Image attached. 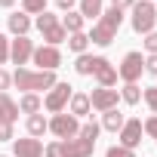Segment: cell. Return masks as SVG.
Masks as SVG:
<instances>
[{"instance_id":"obj_1","label":"cell","mask_w":157,"mask_h":157,"mask_svg":"<svg viewBox=\"0 0 157 157\" xmlns=\"http://www.w3.org/2000/svg\"><path fill=\"white\" fill-rule=\"evenodd\" d=\"M120 25H123V10H102V16H99V22L93 25V31L86 34L96 46H108V43H114V37H117V31H120Z\"/></svg>"},{"instance_id":"obj_2","label":"cell","mask_w":157,"mask_h":157,"mask_svg":"<svg viewBox=\"0 0 157 157\" xmlns=\"http://www.w3.org/2000/svg\"><path fill=\"white\" fill-rule=\"evenodd\" d=\"M13 83H16L22 93H40V90H52L59 80H56V71H31V68H16Z\"/></svg>"},{"instance_id":"obj_3","label":"cell","mask_w":157,"mask_h":157,"mask_svg":"<svg viewBox=\"0 0 157 157\" xmlns=\"http://www.w3.org/2000/svg\"><path fill=\"white\" fill-rule=\"evenodd\" d=\"M132 31L136 34H151L154 25H157V6L151 0H136L132 3V19H129Z\"/></svg>"},{"instance_id":"obj_4","label":"cell","mask_w":157,"mask_h":157,"mask_svg":"<svg viewBox=\"0 0 157 157\" xmlns=\"http://www.w3.org/2000/svg\"><path fill=\"white\" fill-rule=\"evenodd\" d=\"M49 132L56 139H77V136H80V120H77L74 114H68V111L52 114L49 117Z\"/></svg>"},{"instance_id":"obj_5","label":"cell","mask_w":157,"mask_h":157,"mask_svg":"<svg viewBox=\"0 0 157 157\" xmlns=\"http://www.w3.org/2000/svg\"><path fill=\"white\" fill-rule=\"evenodd\" d=\"M71 96H74V86H71V83H56V86L46 93V99H43V108H46L49 114H62V111L68 108Z\"/></svg>"},{"instance_id":"obj_6","label":"cell","mask_w":157,"mask_h":157,"mask_svg":"<svg viewBox=\"0 0 157 157\" xmlns=\"http://www.w3.org/2000/svg\"><path fill=\"white\" fill-rule=\"evenodd\" d=\"M142 71H145V56L142 52H126L123 56V62H120V68H117V77L123 83H136L139 77H142Z\"/></svg>"},{"instance_id":"obj_7","label":"cell","mask_w":157,"mask_h":157,"mask_svg":"<svg viewBox=\"0 0 157 157\" xmlns=\"http://www.w3.org/2000/svg\"><path fill=\"white\" fill-rule=\"evenodd\" d=\"M31 62L37 65V71H56L59 65H62V52H59V46H34V56H31Z\"/></svg>"},{"instance_id":"obj_8","label":"cell","mask_w":157,"mask_h":157,"mask_svg":"<svg viewBox=\"0 0 157 157\" xmlns=\"http://www.w3.org/2000/svg\"><path fill=\"white\" fill-rule=\"evenodd\" d=\"M142 136H145V129H142V120H139V117H129V120L120 126V132H117L120 145L129 148V151H136V148L142 145Z\"/></svg>"},{"instance_id":"obj_9","label":"cell","mask_w":157,"mask_h":157,"mask_svg":"<svg viewBox=\"0 0 157 157\" xmlns=\"http://www.w3.org/2000/svg\"><path fill=\"white\" fill-rule=\"evenodd\" d=\"M59 145H62V157H93V151H96V142H90V139H59Z\"/></svg>"},{"instance_id":"obj_10","label":"cell","mask_w":157,"mask_h":157,"mask_svg":"<svg viewBox=\"0 0 157 157\" xmlns=\"http://www.w3.org/2000/svg\"><path fill=\"white\" fill-rule=\"evenodd\" d=\"M31 56H34V43H31L28 37H16V40H10V62H13V65L25 68V65L31 62Z\"/></svg>"},{"instance_id":"obj_11","label":"cell","mask_w":157,"mask_h":157,"mask_svg":"<svg viewBox=\"0 0 157 157\" xmlns=\"http://www.w3.org/2000/svg\"><path fill=\"white\" fill-rule=\"evenodd\" d=\"M117 99H120V93L117 90H108V86H99V90H93V96H90V105L96 108V111H111V108H117Z\"/></svg>"},{"instance_id":"obj_12","label":"cell","mask_w":157,"mask_h":157,"mask_svg":"<svg viewBox=\"0 0 157 157\" xmlns=\"http://www.w3.org/2000/svg\"><path fill=\"white\" fill-rule=\"evenodd\" d=\"M13 154L16 157H43V142L40 139H13Z\"/></svg>"},{"instance_id":"obj_13","label":"cell","mask_w":157,"mask_h":157,"mask_svg":"<svg viewBox=\"0 0 157 157\" xmlns=\"http://www.w3.org/2000/svg\"><path fill=\"white\" fill-rule=\"evenodd\" d=\"M96 80H99V86H108V90H114V83H117V68L105 59V56H99V62H96Z\"/></svg>"},{"instance_id":"obj_14","label":"cell","mask_w":157,"mask_h":157,"mask_svg":"<svg viewBox=\"0 0 157 157\" xmlns=\"http://www.w3.org/2000/svg\"><path fill=\"white\" fill-rule=\"evenodd\" d=\"M90 111H93V105H90V96H86V93H74V96H71L68 114H74L77 120H80V117H90Z\"/></svg>"},{"instance_id":"obj_15","label":"cell","mask_w":157,"mask_h":157,"mask_svg":"<svg viewBox=\"0 0 157 157\" xmlns=\"http://www.w3.org/2000/svg\"><path fill=\"white\" fill-rule=\"evenodd\" d=\"M6 28H10L16 37H28V31H31V16H28V13H13V16L6 19Z\"/></svg>"},{"instance_id":"obj_16","label":"cell","mask_w":157,"mask_h":157,"mask_svg":"<svg viewBox=\"0 0 157 157\" xmlns=\"http://www.w3.org/2000/svg\"><path fill=\"white\" fill-rule=\"evenodd\" d=\"M16 117H19V102H13L6 93H0V120L16 123Z\"/></svg>"},{"instance_id":"obj_17","label":"cell","mask_w":157,"mask_h":157,"mask_svg":"<svg viewBox=\"0 0 157 157\" xmlns=\"http://www.w3.org/2000/svg\"><path fill=\"white\" fill-rule=\"evenodd\" d=\"M40 108H43V102H40L37 93H25V96L19 99V111L28 114V117H31V114H40Z\"/></svg>"},{"instance_id":"obj_18","label":"cell","mask_w":157,"mask_h":157,"mask_svg":"<svg viewBox=\"0 0 157 157\" xmlns=\"http://www.w3.org/2000/svg\"><path fill=\"white\" fill-rule=\"evenodd\" d=\"M126 123V117L117 111V108H111V111H105L102 114V129H108V132H120V126Z\"/></svg>"},{"instance_id":"obj_19","label":"cell","mask_w":157,"mask_h":157,"mask_svg":"<svg viewBox=\"0 0 157 157\" xmlns=\"http://www.w3.org/2000/svg\"><path fill=\"white\" fill-rule=\"evenodd\" d=\"M43 132H49V120H46L43 114H31V117H28V136H31V139H40Z\"/></svg>"},{"instance_id":"obj_20","label":"cell","mask_w":157,"mask_h":157,"mask_svg":"<svg viewBox=\"0 0 157 157\" xmlns=\"http://www.w3.org/2000/svg\"><path fill=\"white\" fill-rule=\"evenodd\" d=\"M83 22H86V19H83L80 13H74V10H71L68 16H62L59 25L65 28V34H77V31H83Z\"/></svg>"},{"instance_id":"obj_21","label":"cell","mask_w":157,"mask_h":157,"mask_svg":"<svg viewBox=\"0 0 157 157\" xmlns=\"http://www.w3.org/2000/svg\"><path fill=\"white\" fill-rule=\"evenodd\" d=\"M96 62H99V56H90V52H83V56H77V62H74V71L80 74V77H90V74L96 71Z\"/></svg>"},{"instance_id":"obj_22","label":"cell","mask_w":157,"mask_h":157,"mask_svg":"<svg viewBox=\"0 0 157 157\" xmlns=\"http://www.w3.org/2000/svg\"><path fill=\"white\" fill-rule=\"evenodd\" d=\"M86 46H90V37H86V31H77V34H68V49H71V52L83 56V52H86Z\"/></svg>"},{"instance_id":"obj_23","label":"cell","mask_w":157,"mask_h":157,"mask_svg":"<svg viewBox=\"0 0 157 157\" xmlns=\"http://www.w3.org/2000/svg\"><path fill=\"white\" fill-rule=\"evenodd\" d=\"M80 13L83 19H96L99 22V16H102V0H80Z\"/></svg>"},{"instance_id":"obj_24","label":"cell","mask_w":157,"mask_h":157,"mask_svg":"<svg viewBox=\"0 0 157 157\" xmlns=\"http://www.w3.org/2000/svg\"><path fill=\"white\" fill-rule=\"evenodd\" d=\"M43 40H46V46H59V43L68 40V34H65L62 25H56V28H46V31H43Z\"/></svg>"},{"instance_id":"obj_25","label":"cell","mask_w":157,"mask_h":157,"mask_svg":"<svg viewBox=\"0 0 157 157\" xmlns=\"http://www.w3.org/2000/svg\"><path fill=\"white\" fill-rule=\"evenodd\" d=\"M120 99H123L126 105H139V102H142V90H139V83H126V86L120 90Z\"/></svg>"},{"instance_id":"obj_26","label":"cell","mask_w":157,"mask_h":157,"mask_svg":"<svg viewBox=\"0 0 157 157\" xmlns=\"http://www.w3.org/2000/svg\"><path fill=\"white\" fill-rule=\"evenodd\" d=\"M99 132H102V126H99L96 120H86V123L80 126V139H90V142H96V139H99Z\"/></svg>"},{"instance_id":"obj_27","label":"cell","mask_w":157,"mask_h":157,"mask_svg":"<svg viewBox=\"0 0 157 157\" xmlns=\"http://www.w3.org/2000/svg\"><path fill=\"white\" fill-rule=\"evenodd\" d=\"M56 25H59V16H52V13H46V10L37 16V28H40V34H43L46 28H56Z\"/></svg>"},{"instance_id":"obj_28","label":"cell","mask_w":157,"mask_h":157,"mask_svg":"<svg viewBox=\"0 0 157 157\" xmlns=\"http://www.w3.org/2000/svg\"><path fill=\"white\" fill-rule=\"evenodd\" d=\"M22 6H25L28 16H40L46 10V0H22Z\"/></svg>"},{"instance_id":"obj_29","label":"cell","mask_w":157,"mask_h":157,"mask_svg":"<svg viewBox=\"0 0 157 157\" xmlns=\"http://www.w3.org/2000/svg\"><path fill=\"white\" fill-rule=\"evenodd\" d=\"M142 99L148 102V108H151V114H157V86H148V90L142 93Z\"/></svg>"},{"instance_id":"obj_30","label":"cell","mask_w":157,"mask_h":157,"mask_svg":"<svg viewBox=\"0 0 157 157\" xmlns=\"http://www.w3.org/2000/svg\"><path fill=\"white\" fill-rule=\"evenodd\" d=\"M105 157H136V151H129V148H123V145H111V148L105 151Z\"/></svg>"},{"instance_id":"obj_31","label":"cell","mask_w":157,"mask_h":157,"mask_svg":"<svg viewBox=\"0 0 157 157\" xmlns=\"http://www.w3.org/2000/svg\"><path fill=\"white\" fill-rule=\"evenodd\" d=\"M142 129H145V136H151V139H157V114H151L145 123H142Z\"/></svg>"},{"instance_id":"obj_32","label":"cell","mask_w":157,"mask_h":157,"mask_svg":"<svg viewBox=\"0 0 157 157\" xmlns=\"http://www.w3.org/2000/svg\"><path fill=\"white\" fill-rule=\"evenodd\" d=\"M3 62H10V37L0 34V65Z\"/></svg>"},{"instance_id":"obj_33","label":"cell","mask_w":157,"mask_h":157,"mask_svg":"<svg viewBox=\"0 0 157 157\" xmlns=\"http://www.w3.org/2000/svg\"><path fill=\"white\" fill-rule=\"evenodd\" d=\"M16 136H13V123H6V120H0V142H13Z\"/></svg>"},{"instance_id":"obj_34","label":"cell","mask_w":157,"mask_h":157,"mask_svg":"<svg viewBox=\"0 0 157 157\" xmlns=\"http://www.w3.org/2000/svg\"><path fill=\"white\" fill-rule=\"evenodd\" d=\"M145 49H148V56H154V52H157V31L145 34Z\"/></svg>"},{"instance_id":"obj_35","label":"cell","mask_w":157,"mask_h":157,"mask_svg":"<svg viewBox=\"0 0 157 157\" xmlns=\"http://www.w3.org/2000/svg\"><path fill=\"white\" fill-rule=\"evenodd\" d=\"M10 83H13V74L0 68V93H6V90H10Z\"/></svg>"},{"instance_id":"obj_36","label":"cell","mask_w":157,"mask_h":157,"mask_svg":"<svg viewBox=\"0 0 157 157\" xmlns=\"http://www.w3.org/2000/svg\"><path fill=\"white\" fill-rule=\"evenodd\" d=\"M145 71H148V74H157V52L145 59Z\"/></svg>"},{"instance_id":"obj_37","label":"cell","mask_w":157,"mask_h":157,"mask_svg":"<svg viewBox=\"0 0 157 157\" xmlns=\"http://www.w3.org/2000/svg\"><path fill=\"white\" fill-rule=\"evenodd\" d=\"M132 3H136V0H111L114 10H132Z\"/></svg>"},{"instance_id":"obj_38","label":"cell","mask_w":157,"mask_h":157,"mask_svg":"<svg viewBox=\"0 0 157 157\" xmlns=\"http://www.w3.org/2000/svg\"><path fill=\"white\" fill-rule=\"evenodd\" d=\"M74 3H77V0H56V6H59V10H65V13H71V6H74Z\"/></svg>"},{"instance_id":"obj_39","label":"cell","mask_w":157,"mask_h":157,"mask_svg":"<svg viewBox=\"0 0 157 157\" xmlns=\"http://www.w3.org/2000/svg\"><path fill=\"white\" fill-rule=\"evenodd\" d=\"M13 3H16V0H0V6H6V10H10Z\"/></svg>"},{"instance_id":"obj_40","label":"cell","mask_w":157,"mask_h":157,"mask_svg":"<svg viewBox=\"0 0 157 157\" xmlns=\"http://www.w3.org/2000/svg\"><path fill=\"white\" fill-rule=\"evenodd\" d=\"M0 157H6V154H0Z\"/></svg>"},{"instance_id":"obj_41","label":"cell","mask_w":157,"mask_h":157,"mask_svg":"<svg viewBox=\"0 0 157 157\" xmlns=\"http://www.w3.org/2000/svg\"><path fill=\"white\" fill-rule=\"evenodd\" d=\"M154 6H157V3H154Z\"/></svg>"}]
</instances>
